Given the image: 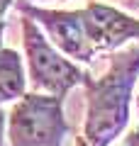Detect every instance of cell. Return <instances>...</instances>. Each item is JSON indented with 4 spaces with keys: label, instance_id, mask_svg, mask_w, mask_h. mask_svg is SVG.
Segmentation results:
<instances>
[{
    "label": "cell",
    "instance_id": "cell-1",
    "mask_svg": "<svg viewBox=\"0 0 139 146\" xmlns=\"http://www.w3.org/2000/svg\"><path fill=\"white\" fill-rule=\"evenodd\" d=\"M139 78V46L112 51L105 76H83L86 85V122L83 136L93 146H110L129 122L132 90Z\"/></svg>",
    "mask_w": 139,
    "mask_h": 146
},
{
    "label": "cell",
    "instance_id": "cell-2",
    "mask_svg": "<svg viewBox=\"0 0 139 146\" xmlns=\"http://www.w3.org/2000/svg\"><path fill=\"white\" fill-rule=\"evenodd\" d=\"M71 134L63 100L46 93H25L7 115L10 146H61Z\"/></svg>",
    "mask_w": 139,
    "mask_h": 146
},
{
    "label": "cell",
    "instance_id": "cell-3",
    "mask_svg": "<svg viewBox=\"0 0 139 146\" xmlns=\"http://www.w3.org/2000/svg\"><path fill=\"white\" fill-rule=\"evenodd\" d=\"M22 44L27 54V73L34 93H46L66 98L68 90H73L83 80L86 73L68 61L44 34L39 25L29 17H22Z\"/></svg>",
    "mask_w": 139,
    "mask_h": 146
},
{
    "label": "cell",
    "instance_id": "cell-4",
    "mask_svg": "<svg viewBox=\"0 0 139 146\" xmlns=\"http://www.w3.org/2000/svg\"><path fill=\"white\" fill-rule=\"evenodd\" d=\"M17 10L44 27L46 34H49V42L63 56H71L83 63L93 61L95 49L88 42L81 10H44V7H37V5H27V3H20Z\"/></svg>",
    "mask_w": 139,
    "mask_h": 146
},
{
    "label": "cell",
    "instance_id": "cell-5",
    "mask_svg": "<svg viewBox=\"0 0 139 146\" xmlns=\"http://www.w3.org/2000/svg\"><path fill=\"white\" fill-rule=\"evenodd\" d=\"M83 27H86L88 42L98 51H117L122 44L137 39L139 42V20L129 17L127 12L112 5H105L98 0H90L81 10Z\"/></svg>",
    "mask_w": 139,
    "mask_h": 146
},
{
    "label": "cell",
    "instance_id": "cell-6",
    "mask_svg": "<svg viewBox=\"0 0 139 146\" xmlns=\"http://www.w3.org/2000/svg\"><path fill=\"white\" fill-rule=\"evenodd\" d=\"M27 93V73L15 49L0 46V102H15Z\"/></svg>",
    "mask_w": 139,
    "mask_h": 146
},
{
    "label": "cell",
    "instance_id": "cell-7",
    "mask_svg": "<svg viewBox=\"0 0 139 146\" xmlns=\"http://www.w3.org/2000/svg\"><path fill=\"white\" fill-rule=\"evenodd\" d=\"M5 139H7V115L0 102V146H5Z\"/></svg>",
    "mask_w": 139,
    "mask_h": 146
},
{
    "label": "cell",
    "instance_id": "cell-8",
    "mask_svg": "<svg viewBox=\"0 0 139 146\" xmlns=\"http://www.w3.org/2000/svg\"><path fill=\"white\" fill-rule=\"evenodd\" d=\"M122 146H139V127H134V129L127 131V136H124Z\"/></svg>",
    "mask_w": 139,
    "mask_h": 146
},
{
    "label": "cell",
    "instance_id": "cell-9",
    "mask_svg": "<svg viewBox=\"0 0 139 146\" xmlns=\"http://www.w3.org/2000/svg\"><path fill=\"white\" fill-rule=\"evenodd\" d=\"M12 5V0H0V20H5V12L10 10Z\"/></svg>",
    "mask_w": 139,
    "mask_h": 146
},
{
    "label": "cell",
    "instance_id": "cell-10",
    "mask_svg": "<svg viewBox=\"0 0 139 146\" xmlns=\"http://www.w3.org/2000/svg\"><path fill=\"white\" fill-rule=\"evenodd\" d=\"M76 146H93V144L86 139V136H76Z\"/></svg>",
    "mask_w": 139,
    "mask_h": 146
},
{
    "label": "cell",
    "instance_id": "cell-11",
    "mask_svg": "<svg viewBox=\"0 0 139 146\" xmlns=\"http://www.w3.org/2000/svg\"><path fill=\"white\" fill-rule=\"evenodd\" d=\"M5 27H7V22L0 20V46H3V32H5Z\"/></svg>",
    "mask_w": 139,
    "mask_h": 146
},
{
    "label": "cell",
    "instance_id": "cell-12",
    "mask_svg": "<svg viewBox=\"0 0 139 146\" xmlns=\"http://www.w3.org/2000/svg\"><path fill=\"white\" fill-rule=\"evenodd\" d=\"M129 5H132V7H139V0H129Z\"/></svg>",
    "mask_w": 139,
    "mask_h": 146
},
{
    "label": "cell",
    "instance_id": "cell-13",
    "mask_svg": "<svg viewBox=\"0 0 139 146\" xmlns=\"http://www.w3.org/2000/svg\"><path fill=\"white\" fill-rule=\"evenodd\" d=\"M137 115H139V98H137Z\"/></svg>",
    "mask_w": 139,
    "mask_h": 146
}]
</instances>
